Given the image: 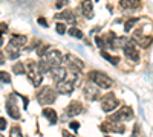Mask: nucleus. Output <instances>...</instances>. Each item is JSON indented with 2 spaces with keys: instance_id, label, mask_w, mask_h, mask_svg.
<instances>
[{
  "instance_id": "obj_9",
  "label": "nucleus",
  "mask_w": 153,
  "mask_h": 137,
  "mask_svg": "<svg viewBox=\"0 0 153 137\" xmlns=\"http://www.w3.org/2000/svg\"><path fill=\"white\" fill-rule=\"evenodd\" d=\"M66 61H68V64H69V67L74 70V72H81L83 70V67H84V63L78 58V56H75V55H72V53H68L66 55Z\"/></svg>"
},
{
  "instance_id": "obj_24",
  "label": "nucleus",
  "mask_w": 153,
  "mask_h": 137,
  "mask_svg": "<svg viewBox=\"0 0 153 137\" xmlns=\"http://www.w3.org/2000/svg\"><path fill=\"white\" fill-rule=\"evenodd\" d=\"M48 49H49V46H38V47H37V53H38V56L46 55V53H48Z\"/></svg>"
},
{
  "instance_id": "obj_13",
  "label": "nucleus",
  "mask_w": 153,
  "mask_h": 137,
  "mask_svg": "<svg viewBox=\"0 0 153 137\" xmlns=\"http://www.w3.org/2000/svg\"><path fill=\"white\" fill-rule=\"evenodd\" d=\"M51 75H52V78L58 82V81H63L68 75H66V69L65 67H61V66H55L51 69Z\"/></svg>"
},
{
  "instance_id": "obj_20",
  "label": "nucleus",
  "mask_w": 153,
  "mask_h": 137,
  "mask_svg": "<svg viewBox=\"0 0 153 137\" xmlns=\"http://www.w3.org/2000/svg\"><path fill=\"white\" fill-rule=\"evenodd\" d=\"M101 56L106 58V59L109 61V63H110V64H113V66H117V64L120 63V58H118V56H113V55H110V53L104 52V49L101 51Z\"/></svg>"
},
{
  "instance_id": "obj_19",
  "label": "nucleus",
  "mask_w": 153,
  "mask_h": 137,
  "mask_svg": "<svg viewBox=\"0 0 153 137\" xmlns=\"http://www.w3.org/2000/svg\"><path fill=\"white\" fill-rule=\"evenodd\" d=\"M55 18L57 20H65V21H69V23H75V17L72 14V11H63L60 14H55Z\"/></svg>"
},
{
  "instance_id": "obj_23",
  "label": "nucleus",
  "mask_w": 153,
  "mask_h": 137,
  "mask_svg": "<svg viewBox=\"0 0 153 137\" xmlns=\"http://www.w3.org/2000/svg\"><path fill=\"white\" fill-rule=\"evenodd\" d=\"M12 70H14V73H16V75H25V66H23L22 63H17V64H14Z\"/></svg>"
},
{
  "instance_id": "obj_26",
  "label": "nucleus",
  "mask_w": 153,
  "mask_h": 137,
  "mask_svg": "<svg viewBox=\"0 0 153 137\" xmlns=\"http://www.w3.org/2000/svg\"><path fill=\"white\" fill-rule=\"evenodd\" d=\"M55 26H57V32H58L60 35H63V34L66 32V28H65V24H61V23H58V24H55Z\"/></svg>"
},
{
  "instance_id": "obj_32",
  "label": "nucleus",
  "mask_w": 153,
  "mask_h": 137,
  "mask_svg": "<svg viewBox=\"0 0 153 137\" xmlns=\"http://www.w3.org/2000/svg\"><path fill=\"white\" fill-rule=\"evenodd\" d=\"M8 31V26H6V24L5 23H2V35H5V32Z\"/></svg>"
},
{
  "instance_id": "obj_30",
  "label": "nucleus",
  "mask_w": 153,
  "mask_h": 137,
  "mask_svg": "<svg viewBox=\"0 0 153 137\" xmlns=\"http://www.w3.org/2000/svg\"><path fill=\"white\" fill-rule=\"evenodd\" d=\"M38 23H40L42 24V26H48V21H46V18H43V17H40V18H38Z\"/></svg>"
},
{
  "instance_id": "obj_17",
  "label": "nucleus",
  "mask_w": 153,
  "mask_h": 137,
  "mask_svg": "<svg viewBox=\"0 0 153 137\" xmlns=\"http://www.w3.org/2000/svg\"><path fill=\"white\" fill-rule=\"evenodd\" d=\"M120 6L123 9H138L141 6V0H120Z\"/></svg>"
},
{
  "instance_id": "obj_28",
  "label": "nucleus",
  "mask_w": 153,
  "mask_h": 137,
  "mask_svg": "<svg viewBox=\"0 0 153 137\" xmlns=\"http://www.w3.org/2000/svg\"><path fill=\"white\" fill-rule=\"evenodd\" d=\"M11 136H22V131H20V128L19 127H14L11 130Z\"/></svg>"
},
{
  "instance_id": "obj_10",
  "label": "nucleus",
  "mask_w": 153,
  "mask_h": 137,
  "mask_svg": "<svg viewBox=\"0 0 153 137\" xmlns=\"http://www.w3.org/2000/svg\"><path fill=\"white\" fill-rule=\"evenodd\" d=\"M46 59L49 61V64L55 67V66H60L61 61H63V56L58 51H54V49H49L48 53H46Z\"/></svg>"
},
{
  "instance_id": "obj_29",
  "label": "nucleus",
  "mask_w": 153,
  "mask_h": 137,
  "mask_svg": "<svg viewBox=\"0 0 153 137\" xmlns=\"http://www.w3.org/2000/svg\"><path fill=\"white\" fill-rule=\"evenodd\" d=\"M71 128H72L74 131H76V130L80 128V123H78V122H75V120H74V122H71Z\"/></svg>"
},
{
  "instance_id": "obj_25",
  "label": "nucleus",
  "mask_w": 153,
  "mask_h": 137,
  "mask_svg": "<svg viewBox=\"0 0 153 137\" xmlns=\"http://www.w3.org/2000/svg\"><path fill=\"white\" fill-rule=\"evenodd\" d=\"M0 76H2V82L3 84H8V82H11V76L6 73V72H2L0 73Z\"/></svg>"
},
{
  "instance_id": "obj_7",
  "label": "nucleus",
  "mask_w": 153,
  "mask_h": 137,
  "mask_svg": "<svg viewBox=\"0 0 153 137\" xmlns=\"http://www.w3.org/2000/svg\"><path fill=\"white\" fill-rule=\"evenodd\" d=\"M6 111H8V114L12 117V119H20V111H19V108H17V105H16V99H14V96H8V99H6Z\"/></svg>"
},
{
  "instance_id": "obj_8",
  "label": "nucleus",
  "mask_w": 153,
  "mask_h": 137,
  "mask_svg": "<svg viewBox=\"0 0 153 137\" xmlns=\"http://www.w3.org/2000/svg\"><path fill=\"white\" fill-rule=\"evenodd\" d=\"M123 49H124V55L129 59H132V61H138L139 59V53H138L136 47H135V41L133 40H129Z\"/></svg>"
},
{
  "instance_id": "obj_2",
  "label": "nucleus",
  "mask_w": 153,
  "mask_h": 137,
  "mask_svg": "<svg viewBox=\"0 0 153 137\" xmlns=\"http://www.w3.org/2000/svg\"><path fill=\"white\" fill-rule=\"evenodd\" d=\"M57 93H55V90L52 89V87H43V89H40L37 92V99L42 105H51V104L55 102Z\"/></svg>"
},
{
  "instance_id": "obj_6",
  "label": "nucleus",
  "mask_w": 153,
  "mask_h": 137,
  "mask_svg": "<svg viewBox=\"0 0 153 137\" xmlns=\"http://www.w3.org/2000/svg\"><path fill=\"white\" fill-rule=\"evenodd\" d=\"M117 105H118V99L112 93L106 95L103 99H101V108H103V111H112Z\"/></svg>"
},
{
  "instance_id": "obj_3",
  "label": "nucleus",
  "mask_w": 153,
  "mask_h": 137,
  "mask_svg": "<svg viewBox=\"0 0 153 137\" xmlns=\"http://www.w3.org/2000/svg\"><path fill=\"white\" fill-rule=\"evenodd\" d=\"M76 81V72L72 73V76H66L63 81L57 82V92L60 95H71L74 92V82Z\"/></svg>"
},
{
  "instance_id": "obj_21",
  "label": "nucleus",
  "mask_w": 153,
  "mask_h": 137,
  "mask_svg": "<svg viewBox=\"0 0 153 137\" xmlns=\"http://www.w3.org/2000/svg\"><path fill=\"white\" fill-rule=\"evenodd\" d=\"M68 32H69V35L75 37V38H83V37H84V35H83V32H81L78 28H71Z\"/></svg>"
},
{
  "instance_id": "obj_31",
  "label": "nucleus",
  "mask_w": 153,
  "mask_h": 137,
  "mask_svg": "<svg viewBox=\"0 0 153 137\" xmlns=\"http://www.w3.org/2000/svg\"><path fill=\"white\" fill-rule=\"evenodd\" d=\"M0 123H2V125H0V130H2V131H5V127H6V122H5V119H3V117L0 119Z\"/></svg>"
},
{
  "instance_id": "obj_1",
  "label": "nucleus",
  "mask_w": 153,
  "mask_h": 137,
  "mask_svg": "<svg viewBox=\"0 0 153 137\" xmlns=\"http://www.w3.org/2000/svg\"><path fill=\"white\" fill-rule=\"evenodd\" d=\"M89 79H91L94 84H97L98 87H101V89H110V87L113 85L112 78H109L106 73L98 72V70H92L91 73H89Z\"/></svg>"
},
{
  "instance_id": "obj_14",
  "label": "nucleus",
  "mask_w": 153,
  "mask_h": 137,
  "mask_svg": "<svg viewBox=\"0 0 153 137\" xmlns=\"http://www.w3.org/2000/svg\"><path fill=\"white\" fill-rule=\"evenodd\" d=\"M81 11L86 18H92L94 17V6H92V0H84L81 3Z\"/></svg>"
},
{
  "instance_id": "obj_22",
  "label": "nucleus",
  "mask_w": 153,
  "mask_h": 137,
  "mask_svg": "<svg viewBox=\"0 0 153 137\" xmlns=\"http://www.w3.org/2000/svg\"><path fill=\"white\" fill-rule=\"evenodd\" d=\"M138 21H139L138 18H130V20H127L126 24H124V31H126V32H127V31H130V29L133 28V24H136Z\"/></svg>"
},
{
  "instance_id": "obj_4",
  "label": "nucleus",
  "mask_w": 153,
  "mask_h": 137,
  "mask_svg": "<svg viewBox=\"0 0 153 137\" xmlns=\"http://www.w3.org/2000/svg\"><path fill=\"white\" fill-rule=\"evenodd\" d=\"M132 117H133L132 108L127 107V105H124V107L120 108V111H117L115 114H112V116L109 117V120H112V122H121V120H129V119H132Z\"/></svg>"
},
{
  "instance_id": "obj_18",
  "label": "nucleus",
  "mask_w": 153,
  "mask_h": 137,
  "mask_svg": "<svg viewBox=\"0 0 153 137\" xmlns=\"http://www.w3.org/2000/svg\"><path fill=\"white\" fill-rule=\"evenodd\" d=\"M43 116L49 120L51 125H54V123H57L58 116H57V113H55V110H52V108H45V110H43Z\"/></svg>"
},
{
  "instance_id": "obj_27",
  "label": "nucleus",
  "mask_w": 153,
  "mask_h": 137,
  "mask_svg": "<svg viewBox=\"0 0 153 137\" xmlns=\"http://www.w3.org/2000/svg\"><path fill=\"white\" fill-rule=\"evenodd\" d=\"M66 5H68V0H57V2H55V8H57V9L66 6Z\"/></svg>"
},
{
  "instance_id": "obj_15",
  "label": "nucleus",
  "mask_w": 153,
  "mask_h": 137,
  "mask_svg": "<svg viewBox=\"0 0 153 137\" xmlns=\"http://www.w3.org/2000/svg\"><path fill=\"white\" fill-rule=\"evenodd\" d=\"M97 85V84H95ZM95 85H86L84 87V96L89 99V101H94V99H97L98 97V87H95Z\"/></svg>"
},
{
  "instance_id": "obj_12",
  "label": "nucleus",
  "mask_w": 153,
  "mask_h": 137,
  "mask_svg": "<svg viewBox=\"0 0 153 137\" xmlns=\"http://www.w3.org/2000/svg\"><path fill=\"white\" fill-rule=\"evenodd\" d=\"M101 130H103L104 133H120V134H123L124 131H126V128H124V125H121L120 122H115V123H107V125H103L101 127Z\"/></svg>"
},
{
  "instance_id": "obj_5",
  "label": "nucleus",
  "mask_w": 153,
  "mask_h": 137,
  "mask_svg": "<svg viewBox=\"0 0 153 137\" xmlns=\"http://www.w3.org/2000/svg\"><path fill=\"white\" fill-rule=\"evenodd\" d=\"M133 41L135 43H138L141 47H149L150 44H152V41H153V37L152 35H144L143 34V31L139 29V31H136L135 34H133Z\"/></svg>"
},
{
  "instance_id": "obj_16",
  "label": "nucleus",
  "mask_w": 153,
  "mask_h": 137,
  "mask_svg": "<svg viewBox=\"0 0 153 137\" xmlns=\"http://www.w3.org/2000/svg\"><path fill=\"white\" fill-rule=\"evenodd\" d=\"M26 41H28V38L25 35H17V34H14L12 35V38H11V43L9 44H12L16 49H20V47H23L25 44H26Z\"/></svg>"
},
{
  "instance_id": "obj_11",
  "label": "nucleus",
  "mask_w": 153,
  "mask_h": 137,
  "mask_svg": "<svg viewBox=\"0 0 153 137\" xmlns=\"http://www.w3.org/2000/svg\"><path fill=\"white\" fill-rule=\"evenodd\" d=\"M81 110H83V105H81L78 101H72V102L68 105V108H66V116H68V117H74V116H76V114H80Z\"/></svg>"
}]
</instances>
